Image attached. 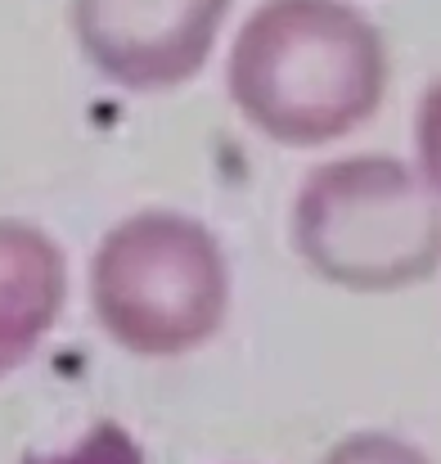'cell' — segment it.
I'll use <instances>...</instances> for the list:
<instances>
[{
	"mask_svg": "<svg viewBox=\"0 0 441 464\" xmlns=\"http://www.w3.org/2000/svg\"><path fill=\"white\" fill-rule=\"evenodd\" d=\"M415 154H419V176L437 189V198H441V77L419 100V113H415Z\"/></svg>",
	"mask_w": 441,
	"mask_h": 464,
	"instance_id": "obj_8",
	"label": "cell"
},
{
	"mask_svg": "<svg viewBox=\"0 0 441 464\" xmlns=\"http://www.w3.org/2000/svg\"><path fill=\"white\" fill-rule=\"evenodd\" d=\"M293 248L324 285L351 294L424 285L441 266V198L401 158L324 162L293 198Z\"/></svg>",
	"mask_w": 441,
	"mask_h": 464,
	"instance_id": "obj_2",
	"label": "cell"
},
{
	"mask_svg": "<svg viewBox=\"0 0 441 464\" xmlns=\"http://www.w3.org/2000/svg\"><path fill=\"white\" fill-rule=\"evenodd\" d=\"M68 303V257L32 221H0V379L18 370Z\"/></svg>",
	"mask_w": 441,
	"mask_h": 464,
	"instance_id": "obj_5",
	"label": "cell"
},
{
	"mask_svg": "<svg viewBox=\"0 0 441 464\" xmlns=\"http://www.w3.org/2000/svg\"><path fill=\"white\" fill-rule=\"evenodd\" d=\"M320 464H433V460H428L415 442H406V438H397V433L369 429V433L342 438Z\"/></svg>",
	"mask_w": 441,
	"mask_h": 464,
	"instance_id": "obj_7",
	"label": "cell"
},
{
	"mask_svg": "<svg viewBox=\"0 0 441 464\" xmlns=\"http://www.w3.org/2000/svg\"><path fill=\"white\" fill-rule=\"evenodd\" d=\"M18 464H145V451L122 424L100 420L72 447H63V451H27Z\"/></svg>",
	"mask_w": 441,
	"mask_h": 464,
	"instance_id": "obj_6",
	"label": "cell"
},
{
	"mask_svg": "<svg viewBox=\"0 0 441 464\" xmlns=\"http://www.w3.org/2000/svg\"><path fill=\"white\" fill-rule=\"evenodd\" d=\"M225 86L253 131L315 150L379 113L388 45L347 0H262L235 32Z\"/></svg>",
	"mask_w": 441,
	"mask_h": 464,
	"instance_id": "obj_1",
	"label": "cell"
},
{
	"mask_svg": "<svg viewBox=\"0 0 441 464\" xmlns=\"http://www.w3.org/2000/svg\"><path fill=\"white\" fill-rule=\"evenodd\" d=\"M91 307L104 334L131 356H185L225 324V248L185 212H136L118 221L91 257Z\"/></svg>",
	"mask_w": 441,
	"mask_h": 464,
	"instance_id": "obj_3",
	"label": "cell"
},
{
	"mask_svg": "<svg viewBox=\"0 0 441 464\" xmlns=\"http://www.w3.org/2000/svg\"><path fill=\"white\" fill-rule=\"evenodd\" d=\"M230 0H72L68 23L91 68L122 91H171L207 63Z\"/></svg>",
	"mask_w": 441,
	"mask_h": 464,
	"instance_id": "obj_4",
	"label": "cell"
}]
</instances>
